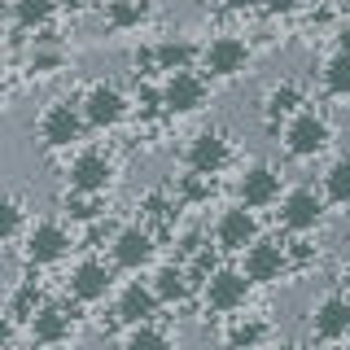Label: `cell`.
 Wrapping results in <instances>:
<instances>
[{
  "instance_id": "26",
  "label": "cell",
  "mask_w": 350,
  "mask_h": 350,
  "mask_svg": "<svg viewBox=\"0 0 350 350\" xmlns=\"http://www.w3.org/2000/svg\"><path fill=\"white\" fill-rule=\"evenodd\" d=\"M109 211V202H105V193H79V189H70L62 197V215L70 219V224H96V219H105Z\"/></svg>"
},
{
  "instance_id": "8",
  "label": "cell",
  "mask_w": 350,
  "mask_h": 350,
  "mask_svg": "<svg viewBox=\"0 0 350 350\" xmlns=\"http://www.w3.org/2000/svg\"><path fill=\"white\" fill-rule=\"evenodd\" d=\"M158 258V232L145 224H127L109 237V262L114 271H145Z\"/></svg>"
},
{
  "instance_id": "5",
  "label": "cell",
  "mask_w": 350,
  "mask_h": 350,
  "mask_svg": "<svg viewBox=\"0 0 350 350\" xmlns=\"http://www.w3.org/2000/svg\"><path fill=\"white\" fill-rule=\"evenodd\" d=\"M202 302H206V311H215V315H232V311H245V302H250V293H254V284H250V276L241 267H219L206 276L202 284Z\"/></svg>"
},
{
  "instance_id": "4",
  "label": "cell",
  "mask_w": 350,
  "mask_h": 350,
  "mask_svg": "<svg viewBox=\"0 0 350 350\" xmlns=\"http://www.w3.org/2000/svg\"><path fill=\"white\" fill-rule=\"evenodd\" d=\"M158 96H162V109H167V114H175V118H184V114H202L206 101H211V79H206L197 66H184V70H167V79H162Z\"/></svg>"
},
{
  "instance_id": "20",
  "label": "cell",
  "mask_w": 350,
  "mask_h": 350,
  "mask_svg": "<svg viewBox=\"0 0 350 350\" xmlns=\"http://www.w3.org/2000/svg\"><path fill=\"white\" fill-rule=\"evenodd\" d=\"M149 284H153V293H158L162 306H184L193 298V289H197V276L184 267V262H162Z\"/></svg>"
},
{
  "instance_id": "40",
  "label": "cell",
  "mask_w": 350,
  "mask_h": 350,
  "mask_svg": "<svg viewBox=\"0 0 350 350\" xmlns=\"http://www.w3.org/2000/svg\"><path fill=\"white\" fill-rule=\"evenodd\" d=\"M346 298H350V293H346Z\"/></svg>"
},
{
  "instance_id": "28",
  "label": "cell",
  "mask_w": 350,
  "mask_h": 350,
  "mask_svg": "<svg viewBox=\"0 0 350 350\" xmlns=\"http://www.w3.org/2000/svg\"><path fill=\"white\" fill-rule=\"evenodd\" d=\"M57 0H14V27L18 31H44L57 18Z\"/></svg>"
},
{
  "instance_id": "25",
  "label": "cell",
  "mask_w": 350,
  "mask_h": 350,
  "mask_svg": "<svg viewBox=\"0 0 350 350\" xmlns=\"http://www.w3.org/2000/svg\"><path fill=\"white\" fill-rule=\"evenodd\" d=\"M153 18V0H105V27L140 31Z\"/></svg>"
},
{
  "instance_id": "31",
  "label": "cell",
  "mask_w": 350,
  "mask_h": 350,
  "mask_svg": "<svg viewBox=\"0 0 350 350\" xmlns=\"http://www.w3.org/2000/svg\"><path fill=\"white\" fill-rule=\"evenodd\" d=\"M27 232V206L18 197H0V245Z\"/></svg>"
},
{
  "instance_id": "32",
  "label": "cell",
  "mask_w": 350,
  "mask_h": 350,
  "mask_svg": "<svg viewBox=\"0 0 350 350\" xmlns=\"http://www.w3.org/2000/svg\"><path fill=\"white\" fill-rule=\"evenodd\" d=\"M62 62H66L62 49H36V53H31V70H36V75H53Z\"/></svg>"
},
{
  "instance_id": "30",
  "label": "cell",
  "mask_w": 350,
  "mask_h": 350,
  "mask_svg": "<svg viewBox=\"0 0 350 350\" xmlns=\"http://www.w3.org/2000/svg\"><path fill=\"white\" fill-rule=\"evenodd\" d=\"M123 346H131V350H162V346H171V328H162L158 315H153V320H136V324H127Z\"/></svg>"
},
{
  "instance_id": "6",
  "label": "cell",
  "mask_w": 350,
  "mask_h": 350,
  "mask_svg": "<svg viewBox=\"0 0 350 350\" xmlns=\"http://www.w3.org/2000/svg\"><path fill=\"white\" fill-rule=\"evenodd\" d=\"M241 271L250 276V284H280V280H289L293 276V262H289L284 241L254 237L245 250H241Z\"/></svg>"
},
{
  "instance_id": "1",
  "label": "cell",
  "mask_w": 350,
  "mask_h": 350,
  "mask_svg": "<svg viewBox=\"0 0 350 350\" xmlns=\"http://www.w3.org/2000/svg\"><path fill=\"white\" fill-rule=\"evenodd\" d=\"M276 131L284 140V153H289V158H302V162L333 145V123H328V114H324V109H311V105L293 109Z\"/></svg>"
},
{
  "instance_id": "21",
  "label": "cell",
  "mask_w": 350,
  "mask_h": 350,
  "mask_svg": "<svg viewBox=\"0 0 350 350\" xmlns=\"http://www.w3.org/2000/svg\"><path fill=\"white\" fill-rule=\"evenodd\" d=\"M197 57H202V44H193V40H184V36H175V40H162V44H153V49L145 53V62L153 66V70H184V66H197Z\"/></svg>"
},
{
  "instance_id": "37",
  "label": "cell",
  "mask_w": 350,
  "mask_h": 350,
  "mask_svg": "<svg viewBox=\"0 0 350 350\" xmlns=\"http://www.w3.org/2000/svg\"><path fill=\"white\" fill-rule=\"evenodd\" d=\"M342 14H346V18H350V0H342Z\"/></svg>"
},
{
  "instance_id": "29",
  "label": "cell",
  "mask_w": 350,
  "mask_h": 350,
  "mask_svg": "<svg viewBox=\"0 0 350 350\" xmlns=\"http://www.w3.org/2000/svg\"><path fill=\"white\" fill-rule=\"evenodd\" d=\"M320 83H324L328 96H350V49L328 53L324 66H320Z\"/></svg>"
},
{
  "instance_id": "10",
  "label": "cell",
  "mask_w": 350,
  "mask_h": 350,
  "mask_svg": "<svg viewBox=\"0 0 350 350\" xmlns=\"http://www.w3.org/2000/svg\"><path fill=\"white\" fill-rule=\"evenodd\" d=\"M211 237H215V250H219V254H241V250H245L254 237H262L258 211H254V206H245V202L224 206L219 219H215V228H211Z\"/></svg>"
},
{
  "instance_id": "23",
  "label": "cell",
  "mask_w": 350,
  "mask_h": 350,
  "mask_svg": "<svg viewBox=\"0 0 350 350\" xmlns=\"http://www.w3.org/2000/svg\"><path fill=\"white\" fill-rule=\"evenodd\" d=\"M140 224L153 228V232H171L175 228V211H180V197H171L167 189H149L140 193Z\"/></svg>"
},
{
  "instance_id": "14",
  "label": "cell",
  "mask_w": 350,
  "mask_h": 350,
  "mask_svg": "<svg viewBox=\"0 0 350 350\" xmlns=\"http://www.w3.org/2000/svg\"><path fill=\"white\" fill-rule=\"evenodd\" d=\"M114 175H118V162L105 149H79L70 158V167H66V184L79 193H109Z\"/></svg>"
},
{
  "instance_id": "36",
  "label": "cell",
  "mask_w": 350,
  "mask_h": 350,
  "mask_svg": "<svg viewBox=\"0 0 350 350\" xmlns=\"http://www.w3.org/2000/svg\"><path fill=\"white\" fill-rule=\"evenodd\" d=\"M57 5H62V9H88L92 0H57Z\"/></svg>"
},
{
  "instance_id": "12",
  "label": "cell",
  "mask_w": 350,
  "mask_h": 350,
  "mask_svg": "<svg viewBox=\"0 0 350 350\" xmlns=\"http://www.w3.org/2000/svg\"><path fill=\"white\" fill-rule=\"evenodd\" d=\"M184 167L197 175H224L232 167V140H228V131H219V127L193 131V140L184 145Z\"/></svg>"
},
{
  "instance_id": "2",
  "label": "cell",
  "mask_w": 350,
  "mask_h": 350,
  "mask_svg": "<svg viewBox=\"0 0 350 350\" xmlns=\"http://www.w3.org/2000/svg\"><path fill=\"white\" fill-rule=\"evenodd\" d=\"M36 131H40V145L44 149H75L83 140V114H79V101H70V96H57V101H49L40 109L36 118Z\"/></svg>"
},
{
  "instance_id": "18",
  "label": "cell",
  "mask_w": 350,
  "mask_h": 350,
  "mask_svg": "<svg viewBox=\"0 0 350 350\" xmlns=\"http://www.w3.org/2000/svg\"><path fill=\"white\" fill-rule=\"evenodd\" d=\"M158 311H162V302H158V293H153L149 280H127L114 298V320L123 328L136 324V320H153Z\"/></svg>"
},
{
  "instance_id": "15",
  "label": "cell",
  "mask_w": 350,
  "mask_h": 350,
  "mask_svg": "<svg viewBox=\"0 0 350 350\" xmlns=\"http://www.w3.org/2000/svg\"><path fill=\"white\" fill-rule=\"evenodd\" d=\"M280 193H284V175H280V167H271V162H250L237 180V197L245 206H254V211L276 206Z\"/></svg>"
},
{
  "instance_id": "7",
  "label": "cell",
  "mask_w": 350,
  "mask_h": 350,
  "mask_svg": "<svg viewBox=\"0 0 350 350\" xmlns=\"http://www.w3.org/2000/svg\"><path fill=\"white\" fill-rule=\"evenodd\" d=\"M79 114H83V123H88V127L109 131V127H118V123H123V118L131 114V101H127V92H123L118 83L96 79V83H88V88H83V96H79Z\"/></svg>"
},
{
  "instance_id": "13",
  "label": "cell",
  "mask_w": 350,
  "mask_h": 350,
  "mask_svg": "<svg viewBox=\"0 0 350 350\" xmlns=\"http://www.w3.org/2000/svg\"><path fill=\"white\" fill-rule=\"evenodd\" d=\"M250 44L241 36H215L202 44V57H197V66H202L206 79H237V75H245L250 66Z\"/></svg>"
},
{
  "instance_id": "16",
  "label": "cell",
  "mask_w": 350,
  "mask_h": 350,
  "mask_svg": "<svg viewBox=\"0 0 350 350\" xmlns=\"http://www.w3.org/2000/svg\"><path fill=\"white\" fill-rule=\"evenodd\" d=\"M311 337L315 342H346L350 337V298L342 289L324 293L311 306Z\"/></svg>"
},
{
  "instance_id": "17",
  "label": "cell",
  "mask_w": 350,
  "mask_h": 350,
  "mask_svg": "<svg viewBox=\"0 0 350 350\" xmlns=\"http://www.w3.org/2000/svg\"><path fill=\"white\" fill-rule=\"evenodd\" d=\"M27 333H31V342H36V346H62V342H70V337H75V315H70V306H62V302H40L36 315L27 320Z\"/></svg>"
},
{
  "instance_id": "38",
  "label": "cell",
  "mask_w": 350,
  "mask_h": 350,
  "mask_svg": "<svg viewBox=\"0 0 350 350\" xmlns=\"http://www.w3.org/2000/svg\"><path fill=\"white\" fill-rule=\"evenodd\" d=\"M5 92H9V88H5V79H0V101H5Z\"/></svg>"
},
{
  "instance_id": "11",
  "label": "cell",
  "mask_w": 350,
  "mask_h": 350,
  "mask_svg": "<svg viewBox=\"0 0 350 350\" xmlns=\"http://www.w3.org/2000/svg\"><path fill=\"white\" fill-rule=\"evenodd\" d=\"M66 293H70V302H79V306H96V302H105L109 293H114V262H105V258H79L70 267V276H66Z\"/></svg>"
},
{
  "instance_id": "35",
  "label": "cell",
  "mask_w": 350,
  "mask_h": 350,
  "mask_svg": "<svg viewBox=\"0 0 350 350\" xmlns=\"http://www.w3.org/2000/svg\"><path fill=\"white\" fill-rule=\"evenodd\" d=\"M219 5H224L228 14H250V9H258V0H219Z\"/></svg>"
},
{
  "instance_id": "27",
  "label": "cell",
  "mask_w": 350,
  "mask_h": 350,
  "mask_svg": "<svg viewBox=\"0 0 350 350\" xmlns=\"http://www.w3.org/2000/svg\"><path fill=\"white\" fill-rule=\"evenodd\" d=\"M320 193H324L328 206H350V153L328 162V171L320 180Z\"/></svg>"
},
{
  "instance_id": "39",
  "label": "cell",
  "mask_w": 350,
  "mask_h": 350,
  "mask_svg": "<svg viewBox=\"0 0 350 350\" xmlns=\"http://www.w3.org/2000/svg\"><path fill=\"white\" fill-rule=\"evenodd\" d=\"M346 342H350V337H346Z\"/></svg>"
},
{
  "instance_id": "24",
  "label": "cell",
  "mask_w": 350,
  "mask_h": 350,
  "mask_svg": "<svg viewBox=\"0 0 350 350\" xmlns=\"http://www.w3.org/2000/svg\"><path fill=\"white\" fill-rule=\"evenodd\" d=\"M40 302H44V289H40V280L27 271V276H22L14 289H9V298H5V315H9L14 324H27L31 315H36V306H40Z\"/></svg>"
},
{
  "instance_id": "33",
  "label": "cell",
  "mask_w": 350,
  "mask_h": 350,
  "mask_svg": "<svg viewBox=\"0 0 350 350\" xmlns=\"http://www.w3.org/2000/svg\"><path fill=\"white\" fill-rule=\"evenodd\" d=\"M302 5H306V0H258V9L267 18H293Z\"/></svg>"
},
{
  "instance_id": "3",
  "label": "cell",
  "mask_w": 350,
  "mask_h": 350,
  "mask_svg": "<svg viewBox=\"0 0 350 350\" xmlns=\"http://www.w3.org/2000/svg\"><path fill=\"white\" fill-rule=\"evenodd\" d=\"M75 250V232L66 228V219H36V224L22 232V254L31 267H53V262L70 258Z\"/></svg>"
},
{
  "instance_id": "9",
  "label": "cell",
  "mask_w": 350,
  "mask_h": 350,
  "mask_svg": "<svg viewBox=\"0 0 350 350\" xmlns=\"http://www.w3.org/2000/svg\"><path fill=\"white\" fill-rule=\"evenodd\" d=\"M280 228L289 237H302V232H315V228L324 224V215H328V202H324V193H315L311 184H298V189H289V193H280Z\"/></svg>"
},
{
  "instance_id": "22",
  "label": "cell",
  "mask_w": 350,
  "mask_h": 350,
  "mask_svg": "<svg viewBox=\"0 0 350 350\" xmlns=\"http://www.w3.org/2000/svg\"><path fill=\"white\" fill-rule=\"evenodd\" d=\"M224 346H262V342H271L276 337V328H271L267 315H228V324H224Z\"/></svg>"
},
{
  "instance_id": "19",
  "label": "cell",
  "mask_w": 350,
  "mask_h": 350,
  "mask_svg": "<svg viewBox=\"0 0 350 350\" xmlns=\"http://www.w3.org/2000/svg\"><path fill=\"white\" fill-rule=\"evenodd\" d=\"M306 105V88L298 79H276L262 92V101H258V114H262V123H267L271 131H276L284 118L293 114V109H302Z\"/></svg>"
},
{
  "instance_id": "34",
  "label": "cell",
  "mask_w": 350,
  "mask_h": 350,
  "mask_svg": "<svg viewBox=\"0 0 350 350\" xmlns=\"http://www.w3.org/2000/svg\"><path fill=\"white\" fill-rule=\"evenodd\" d=\"M14 337H18V324L9 320V315H5V306H0V346H9Z\"/></svg>"
}]
</instances>
